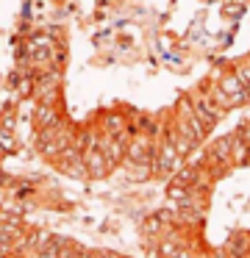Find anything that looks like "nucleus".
<instances>
[{"instance_id":"nucleus-4","label":"nucleus","mask_w":250,"mask_h":258,"mask_svg":"<svg viewBox=\"0 0 250 258\" xmlns=\"http://www.w3.org/2000/svg\"><path fill=\"white\" fill-rule=\"evenodd\" d=\"M53 164L64 175H70V178H86V169H83V156H81V147H78V145H72V147H67L64 153H59Z\"/></svg>"},{"instance_id":"nucleus-7","label":"nucleus","mask_w":250,"mask_h":258,"mask_svg":"<svg viewBox=\"0 0 250 258\" xmlns=\"http://www.w3.org/2000/svg\"><path fill=\"white\" fill-rule=\"evenodd\" d=\"M231 161L233 167H250V147L242 139H236L231 131Z\"/></svg>"},{"instance_id":"nucleus-5","label":"nucleus","mask_w":250,"mask_h":258,"mask_svg":"<svg viewBox=\"0 0 250 258\" xmlns=\"http://www.w3.org/2000/svg\"><path fill=\"white\" fill-rule=\"evenodd\" d=\"M83 156V169H86V178H106L111 172V164L106 161V156L97 150V147H86L81 150Z\"/></svg>"},{"instance_id":"nucleus-10","label":"nucleus","mask_w":250,"mask_h":258,"mask_svg":"<svg viewBox=\"0 0 250 258\" xmlns=\"http://www.w3.org/2000/svg\"><path fill=\"white\" fill-rule=\"evenodd\" d=\"M247 258H250V255H247Z\"/></svg>"},{"instance_id":"nucleus-8","label":"nucleus","mask_w":250,"mask_h":258,"mask_svg":"<svg viewBox=\"0 0 250 258\" xmlns=\"http://www.w3.org/2000/svg\"><path fill=\"white\" fill-rule=\"evenodd\" d=\"M233 136H236V139H242L244 145L250 147V117H247V119H242V122H239L236 128H233Z\"/></svg>"},{"instance_id":"nucleus-3","label":"nucleus","mask_w":250,"mask_h":258,"mask_svg":"<svg viewBox=\"0 0 250 258\" xmlns=\"http://www.w3.org/2000/svg\"><path fill=\"white\" fill-rule=\"evenodd\" d=\"M183 164V156L175 150V145H172L167 136H161V139H156V153H153V164H150V178H172V172H175L178 167Z\"/></svg>"},{"instance_id":"nucleus-6","label":"nucleus","mask_w":250,"mask_h":258,"mask_svg":"<svg viewBox=\"0 0 250 258\" xmlns=\"http://www.w3.org/2000/svg\"><path fill=\"white\" fill-rule=\"evenodd\" d=\"M228 258H247L250 255V233L247 230H236L225 239V244L220 247Z\"/></svg>"},{"instance_id":"nucleus-2","label":"nucleus","mask_w":250,"mask_h":258,"mask_svg":"<svg viewBox=\"0 0 250 258\" xmlns=\"http://www.w3.org/2000/svg\"><path fill=\"white\" fill-rule=\"evenodd\" d=\"M186 100H189V108H192V114L197 117V122H200V128L206 131V136L214 131V125L220 122L222 117H225V108H220L214 100H211L209 95H206V89L203 86H194L192 92H186Z\"/></svg>"},{"instance_id":"nucleus-9","label":"nucleus","mask_w":250,"mask_h":258,"mask_svg":"<svg viewBox=\"0 0 250 258\" xmlns=\"http://www.w3.org/2000/svg\"><path fill=\"white\" fill-rule=\"evenodd\" d=\"M194 252H197V250H194V244H186V247H181L172 258H194Z\"/></svg>"},{"instance_id":"nucleus-1","label":"nucleus","mask_w":250,"mask_h":258,"mask_svg":"<svg viewBox=\"0 0 250 258\" xmlns=\"http://www.w3.org/2000/svg\"><path fill=\"white\" fill-rule=\"evenodd\" d=\"M211 84L220 89V95L225 97L228 108H236V106H244V103H250V92L244 89L242 84H239L236 73H233L231 64H220V67L211 73Z\"/></svg>"}]
</instances>
